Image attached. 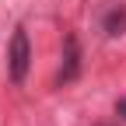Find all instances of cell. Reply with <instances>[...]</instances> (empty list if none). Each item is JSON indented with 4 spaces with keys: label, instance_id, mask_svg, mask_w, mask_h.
Listing matches in <instances>:
<instances>
[{
    "label": "cell",
    "instance_id": "cell-1",
    "mask_svg": "<svg viewBox=\"0 0 126 126\" xmlns=\"http://www.w3.org/2000/svg\"><path fill=\"white\" fill-rule=\"evenodd\" d=\"M28 67H32V42H28V32L18 25L14 35H11V46H7V74H11V81L25 84Z\"/></svg>",
    "mask_w": 126,
    "mask_h": 126
},
{
    "label": "cell",
    "instance_id": "cell-2",
    "mask_svg": "<svg viewBox=\"0 0 126 126\" xmlns=\"http://www.w3.org/2000/svg\"><path fill=\"white\" fill-rule=\"evenodd\" d=\"M77 74H81V46H77V35H67L63 39V67H60V84H70L77 81Z\"/></svg>",
    "mask_w": 126,
    "mask_h": 126
},
{
    "label": "cell",
    "instance_id": "cell-3",
    "mask_svg": "<svg viewBox=\"0 0 126 126\" xmlns=\"http://www.w3.org/2000/svg\"><path fill=\"white\" fill-rule=\"evenodd\" d=\"M102 32L112 35V39L126 32V7H123V4H112V7L102 14Z\"/></svg>",
    "mask_w": 126,
    "mask_h": 126
},
{
    "label": "cell",
    "instance_id": "cell-4",
    "mask_svg": "<svg viewBox=\"0 0 126 126\" xmlns=\"http://www.w3.org/2000/svg\"><path fill=\"white\" fill-rule=\"evenodd\" d=\"M116 116H119V119H126V94L116 102Z\"/></svg>",
    "mask_w": 126,
    "mask_h": 126
},
{
    "label": "cell",
    "instance_id": "cell-5",
    "mask_svg": "<svg viewBox=\"0 0 126 126\" xmlns=\"http://www.w3.org/2000/svg\"><path fill=\"white\" fill-rule=\"evenodd\" d=\"M98 126H112V123H98Z\"/></svg>",
    "mask_w": 126,
    "mask_h": 126
}]
</instances>
